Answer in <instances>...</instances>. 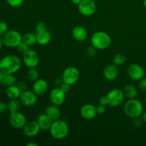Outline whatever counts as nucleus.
Instances as JSON below:
<instances>
[{
    "mask_svg": "<svg viewBox=\"0 0 146 146\" xmlns=\"http://www.w3.org/2000/svg\"><path fill=\"white\" fill-rule=\"evenodd\" d=\"M71 2L74 4H76V5H78L83 0H71Z\"/></svg>",
    "mask_w": 146,
    "mask_h": 146,
    "instance_id": "obj_41",
    "label": "nucleus"
},
{
    "mask_svg": "<svg viewBox=\"0 0 146 146\" xmlns=\"http://www.w3.org/2000/svg\"><path fill=\"white\" fill-rule=\"evenodd\" d=\"M3 73L1 72V70H0V84H1V80H2V77H3Z\"/></svg>",
    "mask_w": 146,
    "mask_h": 146,
    "instance_id": "obj_45",
    "label": "nucleus"
},
{
    "mask_svg": "<svg viewBox=\"0 0 146 146\" xmlns=\"http://www.w3.org/2000/svg\"><path fill=\"white\" fill-rule=\"evenodd\" d=\"M27 76L29 81L34 82L37 79H38L39 74H38V71H37L36 68H29L27 73Z\"/></svg>",
    "mask_w": 146,
    "mask_h": 146,
    "instance_id": "obj_27",
    "label": "nucleus"
},
{
    "mask_svg": "<svg viewBox=\"0 0 146 146\" xmlns=\"http://www.w3.org/2000/svg\"><path fill=\"white\" fill-rule=\"evenodd\" d=\"M108 98V106L111 107H117L121 105L124 101V94L123 91L118 88H114L111 90L106 95Z\"/></svg>",
    "mask_w": 146,
    "mask_h": 146,
    "instance_id": "obj_7",
    "label": "nucleus"
},
{
    "mask_svg": "<svg viewBox=\"0 0 146 146\" xmlns=\"http://www.w3.org/2000/svg\"><path fill=\"white\" fill-rule=\"evenodd\" d=\"M36 34L37 43L41 46H46L50 43L51 40V35L47 30Z\"/></svg>",
    "mask_w": 146,
    "mask_h": 146,
    "instance_id": "obj_21",
    "label": "nucleus"
},
{
    "mask_svg": "<svg viewBox=\"0 0 146 146\" xmlns=\"http://www.w3.org/2000/svg\"><path fill=\"white\" fill-rule=\"evenodd\" d=\"M145 104H146V96H145Z\"/></svg>",
    "mask_w": 146,
    "mask_h": 146,
    "instance_id": "obj_47",
    "label": "nucleus"
},
{
    "mask_svg": "<svg viewBox=\"0 0 146 146\" xmlns=\"http://www.w3.org/2000/svg\"><path fill=\"white\" fill-rule=\"evenodd\" d=\"M1 37L4 45L9 48H17L22 41V36L17 30H9Z\"/></svg>",
    "mask_w": 146,
    "mask_h": 146,
    "instance_id": "obj_5",
    "label": "nucleus"
},
{
    "mask_svg": "<svg viewBox=\"0 0 146 146\" xmlns=\"http://www.w3.org/2000/svg\"><path fill=\"white\" fill-rule=\"evenodd\" d=\"M9 123L13 128L16 129H21L27 123L26 116L19 111L11 113L9 115Z\"/></svg>",
    "mask_w": 146,
    "mask_h": 146,
    "instance_id": "obj_11",
    "label": "nucleus"
},
{
    "mask_svg": "<svg viewBox=\"0 0 146 146\" xmlns=\"http://www.w3.org/2000/svg\"><path fill=\"white\" fill-rule=\"evenodd\" d=\"M123 93L125 94V96H126L129 99L135 98L138 96V90L133 85L125 86L123 90Z\"/></svg>",
    "mask_w": 146,
    "mask_h": 146,
    "instance_id": "obj_24",
    "label": "nucleus"
},
{
    "mask_svg": "<svg viewBox=\"0 0 146 146\" xmlns=\"http://www.w3.org/2000/svg\"><path fill=\"white\" fill-rule=\"evenodd\" d=\"M7 106H8V111H9L10 113L17 112L20 109L21 102L18 99H11V101L9 102Z\"/></svg>",
    "mask_w": 146,
    "mask_h": 146,
    "instance_id": "obj_26",
    "label": "nucleus"
},
{
    "mask_svg": "<svg viewBox=\"0 0 146 146\" xmlns=\"http://www.w3.org/2000/svg\"><path fill=\"white\" fill-rule=\"evenodd\" d=\"M19 101L24 106H34L37 102V95L33 91L25 90L21 91V94L19 96Z\"/></svg>",
    "mask_w": 146,
    "mask_h": 146,
    "instance_id": "obj_10",
    "label": "nucleus"
},
{
    "mask_svg": "<svg viewBox=\"0 0 146 146\" xmlns=\"http://www.w3.org/2000/svg\"><path fill=\"white\" fill-rule=\"evenodd\" d=\"M45 113L53 121L60 119L61 116V113L59 108L56 106H48L45 110Z\"/></svg>",
    "mask_w": 146,
    "mask_h": 146,
    "instance_id": "obj_20",
    "label": "nucleus"
},
{
    "mask_svg": "<svg viewBox=\"0 0 146 146\" xmlns=\"http://www.w3.org/2000/svg\"><path fill=\"white\" fill-rule=\"evenodd\" d=\"M29 46L27 45V44H25V43L23 42V41H21V42L17 46V49L20 54H24L29 50Z\"/></svg>",
    "mask_w": 146,
    "mask_h": 146,
    "instance_id": "obj_29",
    "label": "nucleus"
},
{
    "mask_svg": "<svg viewBox=\"0 0 146 146\" xmlns=\"http://www.w3.org/2000/svg\"><path fill=\"white\" fill-rule=\"evenodd\" d=\"M138 87L143 91H146V78H143L139 81Z\"/></svg>",
    "mask_w": 146,
    "mask_h": 146,
    "instance_id": "obj_36",
    "label": "nucleus"
},
{
    "mask_svg": "<svg viewBox=\"0 0 146 146\" xmlns=\"http://www.w3.org/2000/svg\"><path fill=\"white\" fill-rule=\"evenodd\" d=\"M96 107L93 104H87L83 106L81 108V115L84 119L93 120L97 115Z\"/></svg>",
    "mask_w": 146,
    "mask_h": 146,
    "instance_id": "obj_15",
    "label": "nucleus"
},
{
    "mask_svg": "<svg viewBox=\"0 0 146 146\" xmlns=\"http://www.w3.org/2000/svg\"><path fill=\"white\" fill-rule=\"evenodd\" d=\"M23 63L27 68H36L39 63V56L36 51L29 49L23 54Z\"/></svg>",
    "mask_w": 146,
    "mask_h": 146,
    "instance_id": "obj_9",
    "label": "nucleus"
},
{
    "mask_svg": "<svg viewBox=\"0 0 146 146\" xmlns=\"http://www.w3.org/2000/svg\"><path fill=\"white\" fill-rule=\"evenodd\" d=\"M50 134L54 138L61 140L66 138L69 132V128L66 123L61 119L53 121L49 129Z\"/></svg>",
    "mask_w": 146,
    "mask_h": 146,
    "instance_id": "obj_3",
    "label": "nucleus"
},
{
    "mask_svg": "<svg viewBox=\"0 0 146 146\" xmlns=\"http://www.w3.org/2000/svg\"><path fill=\"white\" fill-rule=\"evenodd\" d=\"M0 63H1V60H0Z\"/></svg>",
    "mask_w": 146,
    "mask_h": 146,
    "instance_id": "obj_48",
    "label": "nucleus"
},
{
    "mask_svg": "<svg viewBox=\"0 0 146 146\" xmlns=\"http://www.w3.org/2000/svg\"><path fill=\"white\" fill-rule=\"evenodd\" d=\"M99 104H101V105H104L106 106L107 105H108V98H107L106 96H101L99 99Z\"/></svg>",
    "mask_w": 146,
    "mask_h": 146,
    "instance_id": "obj_38",
    "label": "nucleus"
},
{
    "mask_svg": "<svg viewBox=\"0 0 146 146\" xmlns=\"http://www.w3.org/2000/svg\"><path fill=\"white\" fill-rule=\"evenodd\" d=\"M9 31L8 24L4 21H0V36H2Z\"/></svg>",
    "mask_w": 146,
    "mask_h": 146,
    "instance_id": "obj_30",
    "label": "nucleus"
},
{
    "mask_svg": "<svg viewBox=\"0 0 146 146\" xmlns=\"http://www.w3.org/2000/svg\"><path fill=\"white\" fill-rule=\"evenodd\" d=\"M4 46V43H3V40H2V37L0 36V51L2 48V46Z\"/></svg>",
    "mask_w": 146,
    "mask_h": 146,
    "instance_id": "obj_42",
    "label": "nucleus"
},
{
    "mask_svg": "<svg viewBox=\"0 0 146 146\" xmlns=\"http://www.w3.org/2000/svg\"><path fill=\"white\" fill-rule=\"evenodd\" d=\"M32 90L37 96H42L48 90V84L46 81L41 78H38L34 81Z\"/></svg>",
    "mask_w": 146,
    "mask_h": 146,
    "instance_id": "obj_16",
    "label": "nucleus"
},
{
    "mask_svg": "<svg viewBox=\"0 0 146 146\" xmlns=\"http://www.w3.org/2000/svg\"><path fill=\"white\" fill-rule=\"evenodd\" d=\"M86 53L87 55L89 57H93L96 55V48L94 46H88L86 50Z\"/></svg>",
    "mask_w": 146,
    "mask_h": 146,
    "instance_id": "obj_33",
    "label": "nucleus"
},
{
    "mask_svg": "<svg viewBox=\"0 0 146 146\" xmlns=\"http://www.w3.org/2000/svg\"><path fill=\"white\" fill-rule=\"evenodd\" d=\"M80 72L77 68L74 66H68L63 71L61 78L63 82L72 86L76 84L79 80Z\"/></svg>",
    "mask_w": 146,
    "mask_h": 146,
    "instance_id": "obj_6",
    "label": "nucleus"
},
{
    "mask_svg": "<svg viewBox=\"0 0 146 146\" xmlns=\"http://www.w3.org/2000/svg\"><path fill=\"white\" fill-rule=\"evenodd\" d=\"M71 85H69V84H66V83H64V82H62V84L60 85V88H61V89L63 91H64V92L66 94V93L69 92L70 90H71Z\"/></svg>",
    "mask_w": 146,
    "mask_h": 146,
    "instance_id": "obj_34",
    "label": "nucleus"
},
{
    "mask_svg": "<svg viewBox=\"0 0 146 146\" xmlns=\"http://www.w3.org/2000/svg\"><path fill=\"white\" fill-rule=\"evenodd\" d=\"M21 94V89L16 84L8 86L6 90V95L9 99H18Z\"/></svg>",
    "mask_w": 146,
    "mask_h": 146,
    "instance_id": "obj_22",
    "label": "nucleus"
},
{
    "mask_svg": "<svg viewBox=\"0 0 146 146\" xmlns=\"http://www.w3.org/2000/svg\"><path fill=\"white\" fill-rule=\"evenodd\" d=\"M124 112L130 118H136L142 115L143 113V106L142 103L135 98L129 99L124 106Z\"/></svg>",
    "mask_w": 146,
    "mask_h": 146,
    "instance_id": "obj_4",
    "label": "nucleus"
},
{
    "mask_svg": "<svg viewBox=\"0 0 146 146\" xmlns=\"http://www.w3.org/2000/svg\"><path fill=\"white\" fill-rule=\"evenodd\" d=\"M24 0H6L7 4L12 7H19L23 4Z\"/></svg>",
    "mask_w": 146,
    "mask_h": 146,
    "instance_id": "obj_31",
    "label": "nucleus"
},
{
    "mask_svg": "<svg viewBox=\"0 0 146 146\" xmlns=\"http://www.w3.org/2000/svg\"><path fill=\"white\" fill-rule=\"evenodd\" d=\"M72 37L77 41H85L88 36V32L84 27L81 26H76L71 31Z\"/></svg>",
    "mask_w": 146,
    "mask_h": 146,
    "instance_id": "obj_18",
    "label": "nucleus"
},
{
    "mask_svg": "<svg viewBox=\"0 0 146 146\" xmlns=\"http://www.w3.org/2000/svg\"><path fill=\"white\" fill-rule=\"evenodd\" d=\"M35 30H36V33H39V32H42V31H46V26L45 23L44 22H38L36 25L35 27Z\"/></svg>",
    "mask_w": 146,
    "mask_h": 146,
    "instance_id": "obj_32",
    "label": "nucleus"
},
{
    "mask_svg": "<svg viewBox=\"0 0 146 146\" xmlns=\"http://www.w3.org/2000/svg\"><path fill=\"white\" fill-rule=\"evenodd\" d=\"M142 118H143V120L144 122L146 123V111H145V112L143 113Z\"/></svg>",
    "mask_w": 146,
    "mask_h": 146,
    "instance_id": "obj_44",
    "label": "nucleus"
},
{
    "mask_svg": "<svg viewBox=\"0 0 146 146\" xmlns=\"http://www.w3.org/2000/svg\"><path fill=\"white\" fill-rule=\"evenodd\" d=\"M143 6H144V7L146 9V0H144L143 1Z\"/></svg>",
    "mask_w": 146,
    "mask_h": 146,
    "instance_id": "obj_46",
    "label": "nucleus"
},
{
    "mask_svg": "<svg viewBox=\"0 0 146 146\" xmlns=\"http://www.w3.org/2000/svg\"><path fill=\"white\" fill-rule=\"evenodd\" d=\"M125 61H126V57L124 54H121V53L115 54V56L113 57V64L116 66L123 65Z\"/></svg>",
    "mask_w": 146,
    "mask_h": 146,
    "instance_id": "obj_28",
    "label": "nucleus"
},
{
    "mask_svg": "<svg viewBox=\"0 0 146 146\" xmlns=\"http://www.w3.org/2000/svg\"><path fill=\"white\" fill-rule=\"evenodd\" d=\"M21 61L15 55H7L3 57L0 63V70L3 74H14L20 69Z\"/></svg>",
    "mask_w": 146,
    "mask_h": 146,
    "instance_id": "obj_1",
    "label": "nucleus"
},
{
    "mask_svg": "<svg viewBox=\"0 0 146 146\" xmlns=\"http://www.w3.org/2000/svg\"><path fill=\"white\" fill-rule=\"evenodd\" d=\"M96 111H97V113L100 114V115L105 113V112L106 111V106L99 104V105L96 107Z\"/></svg>",
    "mask_w": 146,
    "mask_h": 146,
    "instance_id": "obj_37",
    "label": "nucleus"
},
{
    "mask_svg": "<svg viewBox=\"0 0 146 146\" xmlns=\"http://www.w3.org/2000/svg\"><path fill=\"white\" fill-rule=\"evenodd\" d=\"M118 75V68L114 64H109L106 66L104 70V78L107 81H112L116 79Z\"/></svg>",
    "mask_w": 146,
    "mask_h": 146,
    "instance_id": "obj_17",
    "label": "nucleus"
},
{
    "mask_svg": "<svg viewBox=\"0 0 146 146\" xmlns=\"http://www.w3.org/2000/svg\"><path fill=\"white\" fill-rule=\"evenodd\" d=\"M50 101L52 105L60 106L66 100V93L61 89V88H54L50 93Z\"/></svg>",
    "mask_w": 146,
    "mask_h": 146,
    "instance_id": "obj_13",
    "label": "nucleus"
},
{
    "mask_svg": "<svg viewBox=\"0 0 146 146\" xmlns=\"http://www.w3.org/2000/svg\"><path fill=\"white\" fill-rule=\"evenodd\" d=\"M91 43L96 49L105 50L111 46V38L105 31H96L91 36Z\"/></svg>",
    "mask_w": 146,
    "mask_h": 146,
    "instance_id": "obj_2",
    "label": "nucleus"
},
{
    "mask_svg": "<svg viewBox=\"0 0 146 146\" xmlns=\"http://www.w3.org/2000/svg\"><path fill=\"white\" fill-rule=\"evenodd\" d=\"M8 109V106L4 102H0V113H3Z\"/></svg>",
    "mask_w": 146,
    "mask_h": 146,
    "instance_id": "obj_39",
    "label": "nucleus"
},
{
    "mask_svg": "<svg viewBox=\"0 0 146 146\" xmlns=\"http://www.w3.org/2000/svg\"><path fill=\"white\" fill-rule=\"evenodd\" d=\"M23 131L26 136L29 138H34L39 133L41 128L37 121H31L26 123V125L23 128Z\"/></svg>",
    "mask_w": 146,
    "mask_h": 146,
    "instance_id": "obj_14",
    "label": "nucleus"
},
{
    "mask_svg": "<svg viewBox=\"0 0 146 146\" xmlns=\"http://www.w3.org/2000/svg\"><path fill=\"white\" fill-rule=\"evenodd\" d=\"M27 146H38V144L35 143L34 142H31V143H29L27 144Z\"/></svg>",
    "mask_w": 146,
    "mask_h": 146,
    "instance_id": "obj_43",
    "label": "nucleus"
},
{
    "mask_svg": "<svg viewBox=\"0 0 146 146\" xmlns=\"http://www.w3.org/2000/svg\"><path fill=\"white\" fill-rule=\"evenodd\" d=\"M22 41L29 46L34 45L37 43L36 34L32 32H27L22 36Z\"/></svg>",
    "mask_w": 146,
    "mask_h": 146,
    "instance_id": "obj_25",
    "label": "nucleus"
},
{
    "mask_svg": "<svg viewBox=\"0 0 146 146\" xmlns=\"http://www.w3.org/2000/svg\"><path fill=\"white\" fill-rule=\"evenodd\" d=\"M36 121L42 131H49L53 123L52 120L48 118L45 113L38 115Z\"/></svg>",
    "mask_w": 146,
    "mask_h": 146,
    "instance_id": "obj_19",
    "label": "nucleus"
},
{
    "mask_svg": "<svg viewBox=\"0 0 146 146\" xmlns=\"http://www.w3.org/2000/svg\"><path fill=\"white\" fill-rule=\"evenodd\" d=\"M78 11L84 17H91L96 11V4L93 0H83L78 5Z\"/></svg>",
    "mask_w": 146,
    "mask_h": 146,
    "instance_id": "obj_8",
    "label": "nucleus"
},
{
    "mask_svg": "<svg viewBox=\"0 0 146 146\" xmlns=\"http://www.w3.org/2000/svg\"><path fill=\"white\" fill-rule=\"evenodd\" d=\"M17 84V78L14 74H3L2 80L1 84L4 86H10L15 85Z\"/></svg>",
    "mask_w": 146,
    "mask_h": 146,
    "instance_id": "obj_23",
    "label": "nucleus"
},
{
    "mask_svg": "<svg viewBox=\"0 0 146 146\" xmlns=\"http://www.w3.org/2000/svg\"><path fill=\"white\" fill-rule=\"evenodd\" d=\"M143 120L142 118H141V116L136 117V118H133V123L134 125L136 127H141L143 125Z\"/></svg>",
    "mask_w": 146,
    "mask_h": 146,
    "instance_id": "obj_35",
    "label": "nucleus"
},
{
    "mask_svg": "<svg viewBox=\"0 0 146 146\" xmlns=\"http://www.w3.org/2000/svg\"><path fill=\"white\" fill-rule=\"evenodd\" d=\"M128 76L133 81H140L145 76V71L142 66L136 64H133L128 66L127 70Z\"/></svg>",
    "mask_w": 146,
    "mask_h": 146,
    "instance_id": "obj_12",
    "label": "nucleus"
},
{
    "mask_svg": "<svg viewBox=\"0 0 146 146\" xmlns=\"http://www.w3.org/2000/svg\"><path fill=\"white\" fill-rule=\"evenodd\" d=\"M19 86V88L21 89V91H25L27 89V84H26L25 82H20L19 83V84L17 85Z\"/></svg>",
    "mask_w": 146,
    "mask_h": 146,
    "instance_id": "obj_40",
    "label": "nucleus"
}]
</instances>
